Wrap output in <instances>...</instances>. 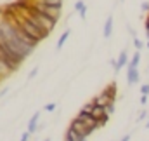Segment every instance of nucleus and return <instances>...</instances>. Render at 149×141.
<instances>
[{
  "instance_id": "f257e3e1",
  "label": "nucleus",
  "mask_w": 149,
  "mask_h": 141,
  "mask_svg": "<svg viewBox=\"0 0 149 141\" xmlns=\"http://www.w3.org/2000/svg\"><path fill=\"white\" fill-rule=\"evenodd\" d=\"M24 14H28V16H31L35 21H37L38 25L45 30V32H52L54 28H56V25H57V21H54L52 18H49V16H45V14H42V12H38V11H35V7H31L28 12H24Z\"/></svg>"
},
{
  "instance_id": "f03ea898",
  "label": "nucleus",
  "mask_w": 149,
  "mask_h": 141,
  "mask_svg": "<svg viewBox=\"0 0 149 141\" xmlns=\"http://www.w3.org/2000/svg\"><path fill=\"white\" fill-rule=\"evenodd\" d=\"M35 11L52 18L54 21H59L61 19V14H63V7H52V5H45V4H33Z\"/></svg>"
},
{
  "instance_id": "7ed1b4c3",
  "label": "nucleus",
  "mask_w": 149,
  "mask_h": 141,
  "mask_svg": "<svg viewBox=\"0 0 149 141\" xmlns=\"http://www.w3.org/2000/svg\"><path fill=\"white\" fill-rule=\"evenodd\" d=\"M70 127H71V129H74V131H76L78 134H81V136H83L85 140H87V138H88V136H90V134L94 133V129H92V127H88L87 124H83V122H81V120H78L76 117H74L73 120H71Z\"/></svg>"
},
{
  "instance_id": "20e7f679",
  "label": "nucleus",
  "mask_w": 149,
  "mask_h": 141,
  "mask_svg": "<svg viewBox=\"0 0 149 141\" xmlns=\"http://www.w3.org/2000/svg\"><path fill=\"white\" fill-rule=\"evenodd\" d=\"M16 68L9 63V61H5L3 58H0V80L2 78H5V77H9L10 73H14Z\"/></svg>"
},
{
  "instance_id": "39448f33",
  "label": "nucleus",
  "mask_w": 149,
  "mask_h": 141,
  "mask_svg": "<svg viewBox=\"0 0 149 141\" xmlns=\"http://www.w3.org/2000/svg\"><path fill=\"white\" fill-rule=\"evenodd\" d=\"M76 118L78 120H81L83 124H87L88 127H92L94 131H97V120L92 117V115H88V113H83V111H80L78 115H76Z\"/></svg>"
},
{
  "instance_id": "423d86ee",
  "label": "nucleus",
  "mask_w": 149,
  "mask_h": 141,
  "mask_svg": "<svg viewBox=\"0 0 149 141\" xmlns=\"http://www.w3.org/2000/svg\"><path fill=\"white\" fill-rule=\"evenodd\" d=\"M92 103H94L95 106H108L109 103H114V101H113L111 98H109V96H108V94L102 91L101 94H97V96L92 99Z\"/></svg>"
},
{
  "instance_id": "0eeeda50",
  "label": "nucleus",
  "mask_w": 149,
  "mask_h": 141,
  "mask_svg": "<svg viewBox=\"0 0 149 141\" xmlns=\"http://www.w3.org/2000/svg\"><path fill=\"white\" fill-rule=\"evenodd\" d=\"M128 54H127V51H123L120 56H118V59H116V66H114V70L116 71H120L123 66H128Z\"/></svg>"
},
{
  "instance_id": "6e6552de",
  "label": "nucleus",
  "mask_w": 149,
  "mask_h": 141,
  "mask_svg": "<svg viewBox=\"0 0 149 141\" xmlns=\"http://www.w3.org/2000/svg\"><path fill=\"white\" fill-rule=\"evenodd\" d=\"M127 68H128V66H127ZM127 78H128V84H130V85H134V84H137V82H139L141 73H139L137 68H128V71H127Z\"/></svg>"
},
{
  "instance_id": "1a4fd4ad",
  "label": "nucleus",
  "mask_w": 149,
  "mask_h": 141,
  "mask_svg": "<svg viewBox=\"0 0 149 141\" xmlns=\"http://www.w3.org/2000/svg\"><path fill=\"white\" fill-rule=\"evenodd\" d=\"M38 120H40V111H35V115L30 118V122H28V133H31V134H35L38 129Z\"/></svg>"
},
{
  "instance_id": "9d476101",
  "label": "nucleus",
  "mask_w": 149,
  "mask_h": 141,
  "mask_svg": "<svg viewBox=\"0 0 149 141\" xmlns=\"http://www.w3.org/2000/svg\"><path fill=\"white\" fill-rule=\"evenodd\" d=\"M74 11L78 12V16H80L81 19H85V16H87V5H85V2H83V0L74 2Z\"/></svg>"
},
{
  "instance_id": "9b49d317",
  "label": "nucleus",
  "mask_w": 149,
  "mask_h": 141,
  "mask_svg": "<svg viewBox=\"0 0 149 141\" xmlns=\"http://www.w3.org/2000/svg\"><path fill=\"white\" fill-rule=\"evenodd\" d=\"M66 141H85V138H83L81 134H78L74 129L70 127V129L66 131Z\"/></svg>"
},
{
  "instance_id": "f8f14e48",
  "label": "nucleus",
  "mask_w": 149,
  "mask_h": 141,
  "mask_svg": "<svg viewBox=\"0 0 149 141\" xmlns=\"http://www.w3.org/2000/svg\"><path fill=\"white\" fill-rule=\"evenodd\" d=\"M102 91H104V92H106V94H108V96L111 98L113 101L116 99V92H118V87H116V84H114V82H111L109 85H106V87H104Z\"/></svg>"
},
{
  "instance_id": "ddd939ff",
  "label": "nucleus",
  "mask_w": 149,
  "mask_h": 141,
  "mask_svg": "<svg viewBox=\"0 0 149 141\" xmlns=\"http://www.w3.org/2000/svg\"><path fill=\"white\" fill-rule=\"evenodd\" d=\"M113 33V16H108L106 25H104V38H109Z\"/></svg>"
},
{
  "instance_id": "4468645a",
  "label": "nucleus",
  "mask_w": 149,
  "mask_h": 141,
  "mask_svg": "<svg viewBox=\"0 0 149 141\" xmlns=\"http://www.w3.org/2000/svg\"><path fill=\"white\" fill-rule=\"evenodd\" d=\"M33 4H45V5H52V7H63L64 0H31Z\"/></svg>"
},
{
  "instance_id": "2eb2a0df",
  "label": "nucleus",
  "mask_w": 149,
  "mask_h": 141,
  "mask_svg": "<svg viewBox=\"0 0 149 141\" xmlns=\"http://www.w3.org/2000/svg\"><path fill=\"white\" fill-rule=\"evenodd\" d=\"M104 115H106V111H104V106H94V110H92V117H94L95 120L102 118Z\"/></svg>"
},
{
  "instance_id": "dca6fc26",
  "label": "nucleus",
  "mask_w": 149,
  "mask_h": 141,
  "mask_svg": "<svg viewBox=\"0 0 149 141\" xmlns=\"http://www.w3.org/2000/svg\"><path fill=\"white\" fill-rule=\"evenodd\" d=\"M139 63H141V52L137 51V52H134V56H132V59L128 63V68H137Z\"/></svg>"
},
{
  "instance_id": "f3484780",
  "label": "nucleus",
  "mask_w": 149,
  "mask_h": 141,
  "mask_svg": "<svg viewBox=\"0 0 149 141\" xmlns=\"http://www.w3.org/2000/svg\"><path fill=\"white\" fill-rule=\"evenodd\" d=\"M70 33H71L70 30H64V33H63V35H61V38L57 40V49H61V47H63V45L66 44V40H68V37H70Z\"/></svg>"
},
{
  "instance_id": "a211bd4d",
  "label": "nucleus",
  "mask_w": 149,
  "mask_h": 141,
  "mask_svg": "<svg viewBox=\"0 0 149 141\" xmlns=\"http://www.w3.org/2000/svg\"><path fill=\"white\" fill-rule=\"evenodd\" d=\"M94 103H92V101H88V103H85V105H83V108H81V110H80V111H83V113H88V115H92V110H94Z\"/></svg>"
},
{
  "instance_id": "6ab92c4d",
  "label": "nucleus",
  "mask_w": 149,
  "mask_h": 141,
  "mask_svg": "<svg viewBox=\"0 0 149 141\" xmlns=\"http://www.w3.org/2000/svg\"><path fill=\"white\" fill-rule=\"evenodd\" d=\"M108 120H109V117H108V115H104L102 118H99V120H97V129H101V127H104V125L108 124Z\"/></svg>"
},
{
  "instance_id": "aec40b11",
  "label": "nucleus",
  "mask_w": 149,
  "mask_h": 141,
  "mask_svg": "<svg viewBox=\"0 0 149 141\" xmlns=\"http://www.w3.org/2000/svg\"><path fill=\"white\" fill-rule=\"evenodd\" d=\"M104 111H106L108 117H111L113 113H114V103H109L108 106H104Z\"/></svg>"
},
{
  "instance_id": "412c9836",
  "label": "nucleus",
  "mask_w": 149,
  "mask_h": 141,
  "mask_svg": "<svg viewBox=\"0 0 149 141\" xmlns=\"http://www.w3.org/2000/svg\"><path fill=\"white\" fill-rule=\"evenodd\" d=\"M134 45H135V49H137V51H141V49L144 47V44H142V40H141V38H134Z\"/></svg>"
},
{
  "instance_id": "4be33fe9",
  "label": "nucleus",
  "mask_w": 149,
  "mask_h": 141,
  "mask_svg": "<svg viewBox=\"0 0 149 141\" xmlns=\"http://www.w3.org/2000/svg\"><path fill=\"white\" fill-rule=\"evenodd\" d=\"M141 94H144V96H149V84H144V85L141 87Z\"/></svg>"
},
{
  "instance_id": "5701e85b",
  "label": "nucleus",
  "mask_w": 149,
  "mask_h": 141,
  "mask_svg": "<svg viewBox=\"0 0 149 141\" xmlns=\"http://www.w3.org/2000/svg\"><path fill=\"white\" fill-rule=\"evenodd\" d=\"M43 110H45V111H54V110H56V103H49V105H45Z\"/></svg>"
},
{
  "instance_id": "b1692460",
  "label": "nucleus",
  "mask_w": 149,
  "mask_h": 141,
  "mask_svg": "<svg viewBox=\"0 0 149 141\" xmlns=\"http://www.w3.org/2000/svg\"><path fill=\"white\" fill-rule=\"evenodd\" d=\"M30 136H31V133H28V131H26V133L21 136V140H19V141H28V140H30Z\"/></svg>"
},
{
  "instance_id": "393cba45",
  "label": "nucleus",
  "mask_w": 149,
  "mask_h": 141,
  "mask_svg": "<svg viewBox=\"0 0 149 141\" xmlns=\"http://www.w3.org/2000/svg\"><path fill=\"white\" fill-rule=\"evenodd\" d=\"M141 9H142L144 12H148V14H149V4H148V2H142V5H141Z\"/></svg>"
},
{
  "instance_id": "a878e982",
  "label": "nucleus",
  "mask_w": 149,
  "mask_h": 141,
  "mask_svg": "<svg viewBox=\"0 0 149 141\" xmlns=\"http://www.w3.org/2000/svg\"><path fill=\"white\" fill-rule=\"evenodd\" d=\"M146 115H148V111H146V110H142V111H141V115H139V118H137V120H139V122H141V120H142V118H146Z\"/></svg>"
},
{
  "instance_id": "bb28decb",
  "label": "nucleus",
  "mask_w": 149,
  "mask_h": 141,
  "mask_svg": "<svg viewBox=\"0 0 149 141\" xmlns=\"http://www.w3.org/2000/svg\"><path fill=\"white\" fill-rule=\"evenodd\" d=\"M146 103H148V96L142 94V96H141V105H146Z\"/></svg>"
},
{
  "instance_id": "cd10ccee",
  "label": "nucleus",
  "mask_w": 149,
  "mask_h": 141,
  "mask_svg": "<svg viewBox=\"0 0 149 141\" xmlns=\"http://www.w3.org/2000/svg\"><path fill=\"white\" fill-rule=\"evenodd\" d=\"M144 26H146V32H149V14H148V18H146V21H144Z\"/></svg>"
},
{
  "instance_id": "c85d7f7f",
  "label": "nucleus",
  "mask_w": 149,
  "mask_h": 141,
  "mask_svg": "<svg viewBox=\"0 0 149 141\" xmlns=\"http://www.w3.org/2000/svg\"><path fill=\"white\" fill-rule=\"evenodd\" d=\"M128 32H130V35L134 37V38H137V35H135V30H134V28H130V26H128Z\"/></svg>"
},
{
  "instance_id": "c756f323",
  "label": "nucleus",
  "mask_w": 149,
  "mask_h": 141,
  "mask_svg": "<svg viewBox=\"0 0 149 141\" xmlns=\"http://www.w3.org/2000/svg\"><path fill=\"white\" fill-rule=\"evenodd\" d=\"M128 140H130V134H125V136H123L120 141H128Z\"/></svg>"
},
{
  "instance_id": "7c9ffc66",
  "label": "nucleus",
  "mask_w": 149,
  "mask_h": 141,
  "mask_svg": "<svg viewBox=\"0 0 149 141\" xmlns=\"http://www.w3.org/2000/svg\"><path fill=\"white\" fill-rule=\"evenodd\" d=\"M37 68H35V70H33V71H31V73H30V78H33V77H35V75H37Z\"/></svg>"
},
{
  "instance_id": "2f4dec72",
  "label": "nucleus",
  "mask_w": 149,
  "mask_h": 141,
  "mask_svg": "<svg viewBox=\"0 0 149 141\" xmlns=\"http://www.w3.org/2000/svg\"><path fill=\"white\" fill-rule=\"evenodd\" d=\"M146 129H149V120H148V124H146Z\"/></svg>"
},
{
  "instance_id": "473e14b6",
  "label": "nucleus",
  "mask_w": 149,
  "mask_h": 141,
  "mask_svg": "<svg viewBox=\"0 0 149 141\" xmlns=\"http://www.w3.org/2000/svg\"><path fill=\"white\" fill-rule=\"evenodd\" d=\"M148 49H149V40H148Z\"/></svg>"
},
{
  "instance_id": "72a5a7b5",
  "label": "nucleus",
  "mask_w": 149,
  "mask_h": 141,
  "mask_svg": "<svg viewBox=\"0 0 149 141\" xmlns=\"http://www.w3.org/2000/svg\"><path fill=\"white\" fill-rule=\"evenodd\" d=\"M45 141H50V140H45Z\"/></svg>"
},
{
  "instance_id": "f704fd0d",
  "label": "nucleus",
  "mask_w": 149,
  "mask_h": 141,
  "mask_svg": "<svg viewBox=\"0 0 149 141\" xmlns=\"http://www.w3.org/2000/svg\"><path fill=\"white\" fill-rule=\"evenodd\" d=\"M85 141H87V140H85Z\"/></svg>"
}]
</instances>
